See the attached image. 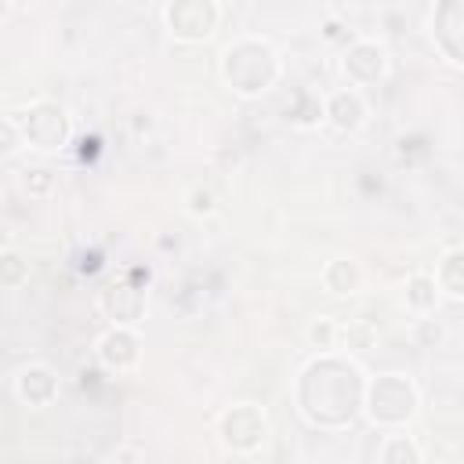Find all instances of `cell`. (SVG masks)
Segmentation results:
<instances>
[{"label": "cell", "mask_w": 464, "mask_h": 464, "mask_svg": "<svg viewBox=\"0 0 464 464\" xmlns=\"http://www.w3.org/2000/svg\"><path fill=\"white\" fill-rule=\"evenodd\" d=\"M221 76L236 94H265L279 76V54L261 40H239L221 54Z\"/></svg>", "instance_id": "6da1fadb"}, {"label": "cell", "mask_w": 464, "mask_h": 464, "mask_svg": "<svg viewBox=\"0 0 464 464\" xmlns=\"http://www.w3.org/2000/svg\"><path fill=\"white\" fill-rule=\"evenodd\" d=\"M366 413L373 424H402L417 413V388L399 373L377 377L366 388Z\"/></svg>", "instance_id": "7a4b0ae2"}, {"label": "cell", "mask_w": 464, "mask_h": 464, "mask_svg": "<svg viewBox=\"0 0 464 464\" xmlns=\"http://www.w3.org/2000/svg\"><path fill=\"white\" fill-rule=\"evenodd\" d=\"M14 123H18L22 141H29L33 149L51 152V149H62V145L69 141V116H65V109H62L58 102L40 98V102H33Z\"/></svg>", "instance_id": "3957f363"}, {"label": "cell", "mask_w": 464, "mask_h": 464, "mask_svg": "<svg viewBox=\"0 0 464 464\" xmlns=\"http://www.w3.org/2000/svg\"><path fill=\"white\" fill-rule=\"evenodd\" d=\"M163 22H167V29H170L174 40L199 44L218 25V4L214 0H167Z\"/></svg>", "instance_id": "277c9868"}, {"label": "cell", "mask_w": 464, "mask_h": 464, "mask_svg": "<svg viewBox=\"0 0 464 464\" xmlns=\"http://www.w3.org/2000/svg\"><path fill=\"white\" fill-rule=\"evenodd\" d=\"M265 435H268V420H265V413L257 406L239 402V406L221 413V442L225 446L239 450V453H250V450H257L265 442Z\"/></svg>", "instance_id": "5b68a950"}, {"label": "cell", "mask_w": 464, "mask_h": 464, "mask_svg": "<svg viewBox=\"0 0 464 464\" xmlns=\"http://www.w3.org/2000/svg\"><path fill=\"white\" fill-rule=\"evenodd\" d=\"M341 72L352 87H370V83H381L384 72H388V54L381 44L373 40H355L344 58H341Z\"/></svg>", "instance_id": "8992f818"}, {"label": "cell", "mask_w": 464, "mask_h": 464, "mask_svg": "<svg viewBox=\"0 0 464 464\" xmlns=\"http://www.w3.org/2000/svg\"><path fill=\"white\" fill-rule=\"evenodd\" d=\"M98 362L105 366V370H112V373H123V370H130L134 362H138V355H141V344H138V334L134 330H127L123 323H116L112 330H105L102 337H98Z\"/></svg>", "instance_id": "52a82bcc"}, {"label": "cell", "mask_w": 464, "mask_h": 464, "mask_svg": "<svg viewBox=\"0 0 464 464\" xmlns=\"http://www.w3.org/2000/svg\"><path fill=\"white\" fill-rule=\"evenodd\" d=\"M431 33H435V47L446 54V62L460 65V62H464V51H460V33H464L460 0H439V4H435Z\"/></svg>", "instance_id": "ba28073f"}, {"label": "cell", "mask_w": 464, "mask_h": 464, "mask_svg": "<svg viewBox=\"0 0 464 464\" xmlns=\"http://www.w3.org/2000/svg\"><path fill=\"white\" fill-rule=\"evenodd\" d=\"M14 395H18L25 406L44 410V406H51V402L58 399V373H54L51 366H44V362H33V366L18 370V377H14Z\"/></svg>", "instance_id": "9c48e42d"}, {"label": "cell", "mask_w": 464, "mask_h": 464, "mask_svg": "<svg viewBox=\"0 0 464 464\" xmlns=\"http://www.w3.org/2000/svg\"><path fill=\"white\" fill-rule=\"evenodd\" d=\"M323 120L337 130V134H355L362 123H366V102L355 87L348 91H334L326 102H323Z\"/></svg>", "instance_id": "30bf717a"}, {"label": "cell", "mask_w": 464, "mask_h": 464, "mask_svg": "<svg viewBox=\"0 0 464 464\" xmlns=\"http://www.w3.org/2000/svg\"><path fill=\"white\" fill-rule=\"evenodd\" d=\"M435 286L446 294V297H453V301H460L464 297V250L460 246H450L446 254H442V261H439V268H435Z\"/></svg>", "instance_id": "8fae6325"}, {"label": "cell", "mask_w": 464, "mask_h": 464, "mask_svg": "<svg viewBox=\"0 0 464 464\" xmlns=\"http://www.w3.org/2000/svg\"><path fill=\"white\" fill-rule=\"evenodd\" d=\"M402 301H406L410 312H417V315H431L435 304H439V286H435V279H431L428 272H413V276L406 279Z\"/></svg>", "instance_id": "7c38bea8"}, {"label": "cell", "mask_w": 464, "mask_h": 464, "mask_svg": "<svg viewBox=\"0 0 464 464\" xmlns=\"http://www.w3.org/2000/svg\"><path fill=\"white\" fill-rule=\"evenodd\" d=\"M359 283H362V268H359L352 257H334V261H326V268H323V286H326L330 294H352V290H359Z\"/></svg>", "instance_id": "4fadbf2b"}, {"label": "cell", "mask_w": 464, "mask_h": 464, "mask_svg": "<svg viewBox=\"0 0 464 464\" xmlns=\"http://www.w3.org/2000/svg\"><path fill=\"white\" fill-rule=\"evenodd\" d=\"M130 297H145V290L141 286H127V283H116V286H109L105 290V297H102V308L116 319V323H134L138 315H141V308H134V304H127Z\"/></svg>", "instance_id": "5bb4252c"}, {"label": "cell", "mask_w": 464, "mask_h": 464, "mask_svg": "<svg viewBox=\"0 0 464 464\" xmlns=\"http://www.w3.org/2000/svg\"><path fill=\"white\" fill-rule=\"evenodd\" d=\"M420 446H413L406 435H388V442L377 450L381 464H420Z\"/></svg>", "instance_id": "9a60e30c"}, {"label": "cell", "mask_w": 464, "mask_h": 464, "mask_svg": "<svg viewBox=\"0 0 464 464\" xmlns=\"http://www.w3.org/2000/svg\"><path fill=\"white\" fill-rule=\"evenodd\" d=\"M304 337H308L312 348H319V352H334V348H337V323H334L330 315H315V319L308 323Z\"/></svg>", "instance_id": "2e32d148"}, {"label": "cell", "mask_w": 464, "mask_h": 464, "mask_svg": "<svg viewBox=\"0 0 464 464\" xmlns=\"http://www.w3.org/2000/svg\"><path fill=\"white\" fill-rule=\"evenodd\" d=\"M29 279V261L22 257V254H14V250H4L0 254V286H22Z\"/></svg>", "instance_id": "e0dca14e"}, {"label": "cell", "mask_w": 464, "mask_h": 464, "mask_svg": "<svg viewBox=\"0 0 464 464\" xmlns=\"http://www.w3.org/2000/svg\"><path fill=\"white\" fill-rule=\"evenodd\" d=\"M54 170L51 167H25L22 170V188L29 192V196H51L54 192Z\"/></svg>", "instance_id": "ac0fdd59"}, {"label": "cell", "mask_w": 464, "mask_h": 464, "mask_svg": "<svg viewBox=\"0 0 464 464\" xmlns=\"http://www.w3.org/2000/svg\"><path fill=\"white\" fill-rule=\"evenodd\" d=\"M373 330H370V323H348V326H337V341H344L348 344V352H362V348H370L373 344Z\"/></svg>", "instance_id": "d6986e66"}, {"label": "cell", "mask_w": 464, "mask_h": 464, "mask_svg": "<svg viewBox=\"0 0 464 464\" xmlns=\"http://www.w3.org/2000/svg\"><path fill=\"white\" fill-rule=\"evenodd\" d=\"M22 134H18V123L14 120H0V160H11L18 149H22Z\"/></svg>", "instance_id": "ffe728a7"}, {"label": "cell", "mask_w": 464, "mask_h": 464, "mask_svg": "<svg viewBox=\"0 0 464 464\" xmlns=\"http://www.w3.org/2000/svg\"><path fill=\"white\" fill-rule=\"evenodd\" d=\"M188 214H196V218L214 214V192L210 188H192L188 192Z\"/></svg>", "instance_id": "44dd1931"}]
</instances>
